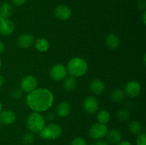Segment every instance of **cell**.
Returning <instances> with one entry per match:
<instances>
[{"label":"cell","instance_id":"6da1fadb","mask_svg":"<svg viewBox=\"0 0 146 145\" xmlns=\"http://www.w3.org/2000/svg\"><path fill=\"white\" fill-rule=\"evenodd\" d=\"M54 103V95L47 88H36L27 96V104L34 112L47 111Z\"/></svg>","mask_w":146,"mask_h":145},{"label":"cell","instance_id":"7a4b0ae2","mask_svg":"<svg viewBox=\"0 0 146 145\" xmlns=\"http://www.w3.org/2000/svg\"><path fill=\"white\" fill-rule=\"evenodd\" d=\"M66 70L71 76L78 78L86 73L88 71V63L84 58L76 57L70 60L67 64Z\"/></svg>","mask_w":146,"mask_h":145},{"label":"cell","instance_id":"3957f363","mask_svg":"<svg viewBox=\"0 0 146 145\" xmlns=\"http://www.w3.org/2000/svg\"><path fill=\"white\" fill-rule=\"evenodd\" d=\"M27 126L30 132L39 133L46 126L45 117L40 112H32L27 118Z\"/></svg>","mask_w":146,"mask_h":145},{"label":"cell","instance_id":"277c9868","mask_svg":"<svg viewBox=\"0 0 146 145\" xmlns=\"http://www.w3.org/2000/svg\"><path fill=\"white\" fill-rule=\"evenodd\" d=\"M62 133L61 127L57 124L51 123L46 125L39 132L40 137L44 140H55L61 136Z\"/></svg>","mask_w":146,"mask_h":145},{"label":"cell","instance_id":"5b68a950","mask_svg":"<svg viewBox=\"0 0 146 145\" xmlns=\"http://www.w3.org/2000/svg\"><path fill=\"white\" fill-rule=\"evenodd\" d=\"M108 131V127L106 125H103L98 122L91 127L88 131V135L92 139L100 140L106 137Z\"/></svg>","mask_w":146,"mask_h":145},{"label":"cell","instance_id":"8992f818","mask_svg":"<svg viewBox=\"0 0 146 145\" xmlns=\"http://www.w3.org/2000/svg\"><path fill=\"white\" fill-rule=\"evenodd\" d=\"M37 85H38V81L35 77L31 75H26L20 82V88H21L20 89L23 92L29 93L36 89Z\"/></svg>","mask_w":146,"mask_h":145},{"label":"cell","instance_id":"52a82bcc","mask_svg":"<svg viewBox=\"0 0 146 145\" xmlns=\"http://www.w3.org/2000/svg\"><path fill=\"white\" fill-rule=\"evenodd\" d=\"M67 70L64 65L61 63L55 64L51 67L50 70L49 75L51 79L55 81H61L66 77Z\"/></svg>","mask_w":146,"mask_h":145},{"label":"cell","instance_id":"ba28073f","mask_svg":"<svg viewBox=\"0 0 146 145\" xmlns=\"http://www.w3.org/2000/svg\"><path fill=\"white\" fill-rule=\"evenodd\" d=\"M98 102L96 98L94 96L86 97L83 102V107L84 109L90 115H93L97 112L98 109Z\"/></svg>","mask_w":146,"mask_h":145},{"label":"cell","instance_id":"9c48e42d","mask_svg":"<svg viewBox=\"0 0 146 145\" xmlns=\"http://www.w3.org/2000/svg\"><path fill=\"white\" fill-rule=\"evenodd\" d=\"M141 84L138 81L131 80L129 81L125 85L124 92L129 98H134L139 95V94L141 93Z\"/></svg>","mask_w":146,"mask_h":145},{"label":"cell","instance_id":"30bf717a","mask_svg":"<svg viewBox=\"0 0 146 145\" xmlns=\"http://www.w3.org/2000/svg\"><path fill=\"white\" fill-rule=\"evenodd\" d=\"M54 16L56 18L61 21H66L71 16V10L68 6L61 4L57 6L54 9Z\"/></svg>","mask_w":146,"mask_h":145},{"label":"cell","instance_id":"8fae6325","mask_svg":"<svg viewBox=\"0 0 146 145\" xmlns=\"http://www.w3.org/2000/svg\"><path fill=\"white\" fill-rule=\"evenodd\" d=\"M16 120V115L11 109L2 110L0 112V124L10 125Z\"/></svg>","mask_w":146,"mask_h":145},{"label":"cell","instance_id":"7c38bea8","mask_svg":"<svg viewBox=\"0 0 146 145\" xmlns=\"http://www.w3.org/2000/svg\"><path fill=\"white\" fill-rule=\"evenodd\" d=\"M34 42V37L31 34H23L17 39V44L21 48H28Z\"/></svg>","mask_w":146,"mask_h":145},{"label":"cell","instance_id":"4fadbf2b","mask_svg":"<svg viewBox=\"0 0 146 145\" xmlns=\"http://www.w3.org/2000/svg\"><path fill=\"white\" fill-rule=\"evenodd\" d=\"M14 24L9 18L0 22V34L4 36L11 35L14 30Z\"/></svg>","mask_w":146,"mask_h":145},{"label":"cell","instance_id":"5bb4252c","mask_svg":"<svg viewBox=\"0 0 146 145\" xmlns=\"http://www.w3.org/2000/svg\"><path fill=\"white\" fill-rule=\"evenodd\" d=\"M90 90L94 95H101L105 90V84L101 79L95 78L90 83Z\"/></svg>","mask_w":146,"mask_h":145},{"label":"cell","instance_id":"9a60e30c","mask_svg":"<svg viewBox=\"0 0 146 145\" xmlns=\"http://www.w3.org/2000/svg\"><path fill=\"white\" fill-rule=\"evenodd\" d=\"M106 136L108 143L111 144H117L122 139V134L121 132L117 129H113L108 131V133Z\"/></svg>","mask_w":146,"mask_h":145},{"label":"cell","instance_id":"2e32d148","mask_svg":"<svg viewBox=\"0 0 146 145\" xmlns=\"http://www.w3.org/2000/svg\"><path fill=\"white\" fill-rule=\"evenodd\" d=\"M71 110V107L67 102H61L57 105L56 114L60 118H64L68 116Z\"/></svg>","mask_w":146,"mask_h":145},{"label":"cell","instance_id":"e0dca14e","mask_svg":"<svg viewBox=\"0 0 146 145\" xmlns=\"http://www.w3.org/2000/svg\"><path fill=\"white\" fill-rule=\"evenodd\" d=\"M105 43L106 46L111 50L116 49L121 45L120 38L114 34H108L106 38Z\"/></svg>","mask_w":146,"mask_h":145},{"label":"cell","instance_id":"ac0fdd59","mask_svg":"<svg viewBox=\"0 0 146 145\" xmlns=\"http://www.w3.org/2000/svg\"><path fill=\"white\" fill-rule=\"evenodd\" d=\"M77 85V80L75 77L68 76L66 77L64 79L63 82V86L64 89L67 91H72L76 88Z\"/></svg>","mask_w":146,"mask_h":145},{"label":"cell","instance_id":"d6986e66","mask_svg":"<svg viewBox=\"0 0 146 145\" xmlns=\"http://www.w3.org/2000/svg\"><path fill=\"white\" fill-rule=\"evenodd\" d=\"M35 48L38 51L41 53L46 52L49 48V42L44 38H39L35 41Z\"/></svg>","mask_w":146,"mask_h":145},{"label":"cell","instance_id":"ffe728a7","mask_svg":"<svg viewBox=\"0 0 146 145\" xmlns=\"http://www.w3.org/2000/svg\"><path fill=\"white\" fill-rule=\"evenodd\" d=\"M13 11L14 9L12 5L9 2L4 3L0 7V14L5 18H9V17L11 16Z\"/></svg>","mask_w":146,"mask_h":145},{"label":"cell","instance_id":"44dd1931","mask_svg":"<svg viewBox=\"0 0 146 145\" xmlns=\"http://www.w3.org/2000/svg\"><path fill=\"white\" fill-rule=\"evenodd\" d=\"M125 92L121 88H115L111 94V99L114 102H121L125 98Z\"/></svg>","mask_w":146,"mask_h":145},{"label":"cell","instance_id":"7402d4cb","mask_svg":"<svg viewBox=\"0 0 146 145\" xmlns=\"http://www.w3.org/2000/svg\"><path fill=\"white\" fill-rule=\"evenodd\" d=\"M128 130L133 134H139L143 130L142 124L139 121H131L128 124Z\"/></svg>","mask_w":146,"mask_h":145},{"label":"cell","instance_id":"603a6c76","mask_svg":"<svg viewBox=\"0 0 146 145\" xmlns=\"http://www.w3.org/2000/svg\"><path fill=\"white\" fill-rule=\"evenodd\" d=\"M97 120H98V123L103 124V125H106L110 120V114L107 110H103L99 111L97 114Z\"/></svg>","mask_w":146,"mask_h":145},{"label":"cell","instance_id":"cb8c5ba5","mask_svg":"<svg viewBox=\"0 0 146 145\" xmlns=\"http://www.w3.org/2000/svg\"><path fill=\"white\" fill-rule=\"evenodd\" d=\"M130 112L127 109H119L116 113L117 119L121 122H125V121L128 120L130 118Z\"/></svg>","mask_w":146,"mask_h":145},{"label":"cell","instance_id":"d4e9b609","mask_svg":"<svg viewBox=\"0 0 146 145\" xmlns=\"http://www.w3.org/2000/svg\"><path fill=\"white\" fill-rule=\"evenodd\" d=\"M35 141V136L32 132H28L23 136V143L26 145H30Z\"/></svg>","mask_w":146,"mask_h":145},{"label":"cell","instance_id":"484cf974","mask_svg":"<svg viewBox=\"0 0 146 145\" xmlns=\"http://www.w3.org/2000/svg\"><path fill=\"white\" fill-rule=\"evenodd\" d=\"M136 145H146V134L141 133L136 138Z\"/></svg>","mask_w":146,"mask_h":145},{"label":"cell","instance_id":"4316f807","mask_svg":"<svg viewBox=\"0 0 146 145\" xmlns=\"http://www.w3.org/2000/svg\"><path fill=\"white\" fill-rule=\"evenodd\" d=\"M71 145H88L86 141L81 137H76L71 142Z\"/></svg>","mask_w":146,"mask_h":145},{"label":"cell","instance_id":"83f0119b","mask_svg":"<svg viewBox=\"0 0 146 145\" xmlns=\"http://www.w3.org/2000/svg\"><path fill=\"white\" fill-rule=\"evenodd\" d=\"M11 95L13 98L15 99H18L20 98L22 95V90L19 88H17V89H14L11 92Z\"/></svg>","mask_w":146,"mask_h":145},{"label":"cell","instance_id":"f1b7e54d","mask_svg":"<svg viewBox=\"0 0 146 145\" xmlns=\"http://www.w3.org/2000/svg\"><path fill=\"white\" fill-rule=\"evenodd\" d=\"M137 7L140 10H144L145 11L146 8L145 0H138V3H137Z\"/></svg>","mask_w":146,"mask_h":145},{"label":"cell","instance_id":"f546056e","mask_svg":"<svg viewBox=\"0 0 146 145\" xmlns=\"http://www.w3.org/2000/svg\"><path fill=\"white\" fill-rule=\"evenodd\" d=\"M56 118V115L52 112H47L45 117L46 121H53Z\"/></svg>","mask_w":146,"mask_h":145},{"label":"cell","instance_id":"4dcf8cb0","mask_svg":"<svg viewBox=\"0 0 146 145\" xmlns=\"http://www.w3.org/2000/svg\"><path fill=\"white\" fill-rule=\"evenodd\" d=\"M11 1H12L14 5L19 7V6H21L25 4L27 0H11Z\"/></svg>","mask_w":146,"mask_h":145},{"label":"cell","instance_id":"1f68e13d","mask_svg":"<svg viewBox=\"0 0 146 145\" xmlns=\"http://www.w3.org/2000/svg\"><path fill=\"white\" fill-rule=\"evenodd\" d=\"M95 145H109V144L106 140L100 139V140H97V142L95 143Z\"/></svg>","mask_w":146,"mask_h":145},{"label":"cell","instance_id":"d6a6232c","mask_svg":"<svg viewBox=\"0 0 146 145\" xmlns=\"http://www.w3.org/2000/svg\"><path fill=\"white\" fill-rule=\"evenodd\" d=\"M116 145H132V144L131 143V142H129L128 141H121V142H119V143L117 144Z\"/></svg>","mask_w":146,"mask_h":145},{"label":"cell","instance_id":"836d02e7","mask_svg":"<svg viewBox=\"0 0 146 145\" xmlns=\"http://www.w3.org/2000/svg\"><path fill=\"white\" fill-rule=\"evenodd\" d=\"M4 49H5V47H4V43L0 41V54L2 53L4 51Z\"/></svg>","mask_w":146,"mask_h":145},{"label":"cell","instance_id":"e575fe53","mask_svg":"<svg viewBox=\"0 0 146 145\" xmlns=\"http://www.w3.org/2000/svg\"><path fill=\"white\" fill-rule=\"evenodd\" d=\"M142 21L144 24H146V11H144L143 14L142 15Z\"/></svg>","mask_w":146,"mask_h":145},{"label":"cell","instance_id":"d590c367","mask_svg":"<svg viewBox=\"0 0 146 145\" xmlns=\"http://www.w3.org/2000/svg\"><path fill=\"white\" fill-rule=\"evenodd\" d=\"M4 78H3V77L0 75V88H1L3 85H4Z\"/></svg>","mask_w":146,"mask_h":145},{"label":"cell","instance_id":"8d00e7d4","mask_svg":"<svg viewBox=\"0 0 146 145\" xmlns=\"http://www.w3.org/2000/svg\"><path fill=\"white\" fill-rule=\"evenodd\" d=\"M2 111V105H1V103L0 102V112Z\"/></svg>","mask_w":146,"mask_h":145},{"label":"cell","instance_id":"74e56055","mask_svg":"<svg viewBox=\"0 0 146 145\" xmlns=\"http://www.w3.org/2000/svg\"><path fill=\"white\" fill-rule=\"evenodd\" d=\"M1 58H0V68H1Z\"/></svg>","mask_w":146,"mask_h":145}]
</instances>
